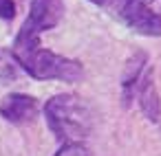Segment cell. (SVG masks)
I'll return each mask as SVG.
<instances>
[{"label":"cell","instance_id":"1","mask_svg":"<svg viewBox=\"0 0 161 156\" xmlns=\"http://www.w3.org/2000/svg\"><path fill=\"white\" fill-rule=\"evenodd\" d=\"M11 53L16 55L20 68L25 73H29L33 79H40V81L58 79V81L73 84L84 77V66L77 60H71V57L58 55L49 49H42L40 33L27 24L20 27V31L14 40Z\"/></svg>","mask_w":161,"mask_h":156},{"label":"cell","instance_id":"2","mask_svg":"<svg viewBox=\"0 0 161 156\" xmlns=\"http://www.w3.org/2000/svg\"><path fill=\"white\" fill-rule=\"evenodd\" d=\"M44 119L55 138L62 143L80 141L84 143L86 136L93 132V108L77 95H55L44 103Z\"/></svg>","mask_w":161,"mask_h":156},{"label":"cell","instance_id":"3","mask_svg":"<svg viewBox=\"0 0 161 156\" xmlns=\"http://www.w3.org/2000/svg\"><path fill=\"white\" fill-rule=\"evenodd\" d=\"M91 3L104 9L108 16L124 22L139 35L148 38L161 35V16L150 7L154 0H91Z\"/></svg>","mask_w":161,"mask_h":156},{"label":"cell","instance_id":"4","mask_svg":"<svg viewBox=\"0 0 161 156\" xmlns=\"http://www.w3.org/2000/svg\"><path fill=\"white\" fill-rule=\"evenodd\" d=\"M40 112V103L36 97L25 92H11L0 101V117L14 125H27L33 123Z\"/></svg>","mask_w":161,"mask_h":156},{"label":"cell","instance_id":"5","mask_svg":"<svg viewBox=\"0 0 161 156\" xmlns=\"http://www.w3.org/2000/svg\"><path fill=\"white\" fill-rule=\"evenodd\" d=\"M62 16H64L62 0H31L29 16L22 24L31 27L38 33H44V31H51L53 27H58Z\"/></svg>","mask_w":161,"mask_h":156},{"label":"cell","instance_id":"6","mask_svg":"<svg viewBox=\"0 0 161 156\" xmlns=\"http://www.w3.org/2000/svg\"><path fill=\"white\" fill-rule=\"evenodd\" d=\"M22 68L16 60V55L9 49H0V84H11L20 77Z\"/></svg>","mask_w":161,"mask_h":156},{"label":"cell","instance_id":"7","mask_svg":"<svg viewBox=\"0 0 161 156\" xmlns=\"http://www.w3.org/2000/svg\"><path fill=\"white\" fill-rule=\"evenodd\" d=\"M53 156H91V149L84 143L73 141V143H62V147Z\"/></svg>","mask_w":161,"mask_h":156},{"label":"cell","instance_id":"8","mask_svg":"<svg viewBox=\"0 0 161 156\" xmlns=\"http://www.w3.org/2000/svg\"><path fill=\"white\" fill-rule=\"evenodd\" d=\"M16 3L14 0H0V20H14Z\"/></svg>","mask_w":161,"mask_h":156}]
</instances>
